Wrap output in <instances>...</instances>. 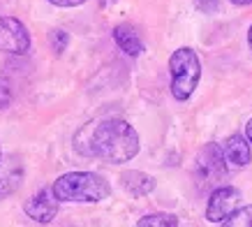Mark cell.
<instances>
[{
  "label": "cell",
  "instance_id": "4fadbf2b",
  "mask_svg": "<svg viewBox=\"0 0 252 227\" xmlns=\"http://www.w3.org/2000/svg\"><path fill=\"white\" fill-rule=\"evenodd\" d=\"M222 225H227V227H252V204L238 206L236 211L231 213Z\"/></svg>",
  "mask_w": 252,
  "mask_h": 227
},
{
  "label": "cell",
  "instance_id": "ffe728a7",
  "mask_svg": "<svg viewBox=\"0 0 252 227\" xmlns=\"http://www.w3.org/2000/svg\"><path fill=\"white\" fill-rule=\"evenodd\" d=\"M248 44H250V49H252V26L248 28Z\"/></svg>",
  "mask_w": 252,
  "mask_h": 227
},
{
  "label": "cell",
  "instance_id": "5b68a950",
  "mask_svg": "<svg viewBox=\"0 0 252 227\" xmlns=\"http://www.w3.org/2000/svg\"><path fill=\"white\" fill-rule=\"evenodd\" d=\"M238 206H241V190L234 186H220L208 197L206 220L208 223H224Z\"/></svg>",
  "mask_w": 252,
  "mask_h": 227
},
{
  "label": "cell",
  "instance_id": "e0dca14e",
  "mask_svg": "<svg viewBox=\"0 0 252 227\" xmlns=\"http://www.w3.org/2000/svg\"><path fill=\"white\" fill-rule=\"evenodd\" d=\"M46 2H51L54 7H79L86 0H46Z\"/></svg>",
  "mask_w": 252,
  "mask_h": 227
},
{
  "label": "cell",
  "instance_id": "44dd1931",
  "mask_svg": "<svg viewBox=\"0 0 252 227\" xmlns=\"http://www.w3.org/2000/svg\"><path fill=\"white\" fill-rule=\"evenodd\" d=\"M0 158H2V151H0Z\"/></svg>",
  "mask_w": 252,
  "mask_h": 227
},
{
  "label": "cell",
  "instance_id": "30bf717a",
  "mask_svg": "<svg viewBox=\"0 0 252 227\" xmlns=\"http://www.w3.org/2000/svg\"><path fill=\"white\" fill-rule=\"evenodd\" d=\"M121 186L132 197H146L155 190V179L148 176L146 172H139V169H127L121 174Z\"/></svg>",
  "mask_w": 252,
  "mask_h": 227
},
{
  "label": "cell",
  "instance_id": "ac0fdd59",
  "mask_svg": "<svg viewBox=\"0 0 252 227\" xmlns=\"http://www.w3.org/2000/svg\"><path fill=\"white\" fill-rule=\"evenodd\" d=\"M229 2H234V5H238V7H248V5H252V0H229Z\"/></svg>",
  "mask_w": 252,
  "mask_h": 227
},
{
  "label": "cell",
  "instance_id": "3957f363",
  "mask_svg": "<svg viewBox=\"0 0 252 227\" xmlns=\"http://www.w3.org/2000/svg\"><path fill=\"white\" fill-rule=\"evenodd\" d=\"M169 75H171V95L178 102L192 98L201 79V63L194 49L181 46L169 58Z\"/></svg>",
  "mask_w": 252,
  "mask_h": 227
},
{
  "label": "cell",
  "instance_id": "ba28073f",
  "mask_svg": "<svg viewBox=\"0 0 252 227\" xmlns=\"http://www.w3.org/2000/svg\"><path fill=\"white\" fill-rule=\"evenodd\" d=\"M222 153H224V160L227 165L231 167H245L252 160L250 153V139L243 135H231L224 146H222Z\"/></svg>",
  "mask_w": 252,
  "mask_h": 227
},
{
  "label": "cell",
  "instance_id": "9a60e30c",
  "mask_svg": "<svg viewBox=\"0 0 252 227\" xmlns=\"http://www.w3.org/2000/svg\"><path fill=\"white\" fill-rule=\"evenodd\" d=\"M67 44H69V35L65 31H51L49 33V46H51V51L54 53H65V49H67Z\"/></svg>",
  "mask_w": 252,
  "mask_h": 227
},
{
  "label": "cell",
  "instance_id": "8992f818",
  "mask_svg": "<svg viewBox=\"0 0 252 227\" xmlns=\"http://www.w3.org/2000/svg\"><path fill=\"white\" fill-rule=\"evenodd\" d=\"M58 204L61 199L56 197L54 188H42L32 197L26 199L23 204V213L32 220V223H51L58 213Z\"/></svg>",
  "mask_w": 252,
  "mask_h": 227
},
{
  "label": "cell",
  "instance_id": "8fae6325",
  "mask_svg": "<svg viewBox=\"0 0 252 227\" xmlns=\"http://www.w3.org/2000/svg\"><path fill=\"white\" fill-rule=\"evenodd\" d=\"M114 39H116V44H118V49L125 51L127 56H132V58H137V56L144 53V39H141V35L137 33V28H132L127 23L116 26Z\"/></svg>",
  "mask_w": 252,
  "mask_h": 227
},
{
  "label": "cell",
  "instance_id": "9c48e42d",
  "mask_svg": "<svg viewBox=\"0 0 252 227\" xmlns=\"http://www.w3.org/2000/svg\"><path fill=\"white\" fill-rule=\"evenodd\" d=\"M224 165H227V160H224V153H222V146L218 144H208L204 151L199 153V174L206 176V179H215V176H220L224 172Z\"/></svg>",
  "mask_w": 252,
  "mask_h": 227
},
{
  "label": "cell",
  "instance_id": "277c9868",
  "mask_svg": "<svg viewBox=\"0 0 252 227\" xmlns=\"http://www.w3.org/2000/svg\"><path fill=\"white\" fill-rule=\"evenodd\" d=\"M31 49V35L16 16H0V51L23 56Z\"/></svg>",
  "mask_w": 252,
  "mask_h": 227
},
{
  "label": "cell",
  "instance_id": "d6986e66",
  "mask_svg": "<svg viewBox=\"0 0 252 227\" xmlns=\"http://www.w3.org/2000/svg\"><path fill=\"white\" fill-rule=\"evenodd\" d=\"M245 137L250 139V144H252V118L248 121V125H245Z\"/></svg>",
  "mask_w": 252,
  "mask_h": 227
},
{
  "label": "cell",
  "instance_id": "5bb4252c",
  "mask_svg": "<svg viewBox=\"0 0 252 227\" xmlns=\"http://www.w3.org/2000/svg\"><path fill=\"white\" fill-rule=\"evenodd\" d=\"M14 100V86H12V79H9L5 72H0V112L9 109Z\"/></svg>",
  "mask_w": 252,
  "mask_h": 227
},
{
  "label": "cell",
  "instance_id": "6da1fadb",
  "mask_svg": "<svg viewBox=\"0 0 252 227\" xmlns=\"http://www.w3.org/2000/svg\"><path fill=\"white\" fill-rule=\"evenodd\" d=\"M139 135L127 121L123 118H99L81 125L74 135V151L84 158L104 160L111 165L130 162L137 158Z\"/></svg>",
  "mask_w": 252,
  "mask_h": 227
},
{
  "label": "cell",
  "instance_id": "2e32d148",
  "mask_svg": "<svg viewBox=\"0 0 252 227\" xmlns=\"http://www.w3.org/2000/svg\"><path fill=\"white\" fill-rule=\"evenodd\" d=\"M197 7L206 14H213V12H218L220 5H218V0H197Z\"/></svg>",
  "mask_w": 252,
  "mask_h": 227
},
{
  "label": "cell",
  "instance_id": "7a4b0ae2",
  "mask_svg": "<svg viewBox=\"0 0 252 227\" xmlns=\"http://www.w3.org/2000/svg\"><path fill=\"white\" fill-rule=\"evenodd\" d=\"M54 192L61 202H84L97 204L111 195V186L102 174L95 172H67L54 181Z\"/></svg>",
  "mask_w": 252,
  "mask_h": 227
},
{
  "label": "cell",
  "instance_id": "52a82bcc",
  "mask_svg": "<svg viewBox=\"0 0 252 227\" xmlns=\"http://www.w3.org/2000/svg\"><path fill=\"white\" fill-rule=\"evenodd\" d=\"M23 181V162L19 155L9 153L0 158V199L14 195Z\"/></svg>",
  "mask_w": 252,
  "mask_h": 227
},
{
  "label": "cell",
  "instance_id": "7c38bea8",
  "mask_svg": "<svg viewBox=\"0 0 252 227\" xmlns=\"http://www.w3.org/2000/svg\"><path fill=\"white\" fill-rule=\"evenodd\" d=\"M139 227H176L178 218L174 213H148L137 223Z\"/></svg>",
  "mask_w": 252,
  "mask_h": 227
}]
</instances>
